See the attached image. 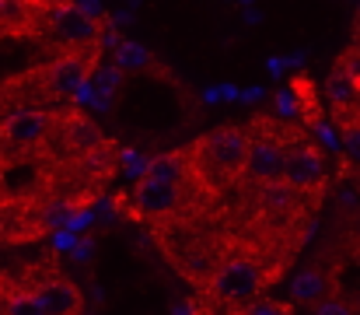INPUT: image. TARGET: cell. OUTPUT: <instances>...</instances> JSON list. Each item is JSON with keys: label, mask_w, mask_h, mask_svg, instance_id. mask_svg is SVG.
<instances>
[{"label": "cell", "mask_w": 360, "mask_h": 315, "mask_svg": "<svg viewBox=\"0 0 360 315\" xmlns=\"http://www.w3.org/2000/svg\"><path fill=\"white\" fill-rule=\"evenodd\" d=\"M4 315H46L35 288L28 284H11L7 288V298H4Z\"/></svg>", "instance_id": "obj_14"}, {"label": "cell", "mask_w": 360, "mask_h": 315, "mask_svg": "<svg viewBox=\"0 0 360 315\" xmlns=\"http://www.w3.org/2000/svg\"><path fill=\"white\" fill-rule=\"evenodd\" d=\"M248 147H252V133L248 130H241V126H217V130L203 133L196 144H189L193 172L214 193H221L228 186H238V183H245Z\"/></svg>", "instance_id": "obj_2"}, {"label": "cell", "mask_w": 360, "mask_h": 315, "mask_svg": "<svg viewBox=\"0 0 360 315\" xmlns=\"http://www.w3.org/2000/svg\"><path fill=\"white\" fill-rule=\"evenodd\" d=\"M7 288H11V284H7V277L0 273V315H4V298H7Z\"/></svg>", "instance_id": "obj_20"}, {"label": "cell", "mask_w": 360, "mask_h": 315, "mask_svg": "<svg viewBox=\"0 0 360 315\" xmlns=\"http://www.w3.org/2000/svg\"><path fill=\"white\" fill-rule=\"evenodd\" d=\"M248 315H290V309L280 305V302H252Z\"/></svg>", "instance_id": "obj_18"}, {"label": "cell", "mask_w": 360, "mask_h": 315, "mask_svg": "<svg viewBox=\"0 0 360 315\" xmlns=\"http://www.w3.org/2000/svg\"><path fill=\"white\" fill-rule=\"evenodd\" d=\"M333 295V277L315 263V266H308V270H301L297 277H294V284H290V298L297 302V305H315V302H322V298H329Z\"/></svg>", "instance_id": "obj_13"}, {"label": "cell", "mask_w": 360, "mask_h": 315, "mask_svg": "<svg viewBox=\"0 0 360 315\" xmlns=\"http://www.w3.org/2000/svg\"><path fill=\"white\" fill-rule=\"evenodd\" d=\"M53 0H0V39H42Z\"/></svg>", "instance_id": "obj_9"}, {"label": "cell", "mask_w": 360, "mask_h": 315, "mask_svg": "<svg viewBox=\"0 0 360 315\" xmlns=\"http://www.w3.org/2000/svg\"><path fill=\"white\" fill-rule=\"evenodd\" d=\"M84 256H91V242H81V245H74V259H84Z\"/></svg>", "instance_id": "obj_19"}, {"label": "cell", "mask_w": 360, "mask_h": 315, "mask_svg": "<svg viewBox=\"0 0 360 315\" xmlns=\"http://www.w3.org/2000/svg\"><path fill=\"white\" fill-rule=\"evenodd\" d=\"M311 315H357V309H354V302H350V298L329 295V298H322V302H315V305H311Z\"/></svg>", "instance_id": "obj_17"}, {"label": "cell", "mask_w": 360, "mask_h": 315, "mask_svg": "<svg viewBox=\"0 0 360 315\" xmlns=\"http://www.w3.org/2000/svg\"><path fill=\"white\" fill-rule=\"evenodd\" d=\"M46 315H81L84 312V295L70 277H46L39 284H32Z\"/></svg>", "instance_id": "obj_11"}, {"label": "cell", "mask_w": 360, "mask_h": 315, "mask_svg": "<svg viewBox=\"0 0 360 315\" xmlns=\"http://www.w3.org/2000/svg\"><path fill=\"white\" fill-rule=\"evenodd\" d=\"M290 95H294V102H297V116H304V123L322 126V112H319V102H315V85H311L304 74L290 81Z\"/></svg>", "instance_id": "obj_15"}, {"label": "cell", "mask_w": 360, "mask_h": 315, "mask_svg": "<svg viewBox=\"0 0 360 315\" xmlns=\"http://www.w3.org/2000/svg\"><path fill=\"white\" fill-rule=\"evenodd\" d=\"M283 183L304 197L319 193L326 183V158L319 144L290 126H283Z\"/></svg>", "instance_id": "obj_5"}, {"label": "cell", "mask_w": 360, "mask_h": 315, "mask_svg": "<svg viewBox=\"0 0 360 315\" xmlns=\"http://www.w3.org/2000/svg\"><path fill=\"white\" fill-rule=\"evenodd\" d=\"M354 309H357V315H360V295H357V298H354Z\"/></svg>", "instance_id": "obj_22"}, {"label": "cell", "mask_w": 360, "mask_h": 315, "mask_svg": "<svg viewBox=\"0 0 360 315\" xmlns=\"http://www.w3.org/2000/svg\"><path fill=\"white\" fill-rule=\"evenodd\" d=\"M266 284H269V270L262 266V259L235 256L214 270V277L207 280V295L224 309H245V305L259 302Z\"/></svg>", "instance_id": "obj_4"}, {"label": "cell", "mask_w": 360, "mask_h": 315, "mask_svg": "<svg viewBox=\"0 0 360 315\" xmlns=\"http://www.w3.org/2000/svg\"><path fill=\"white\" fill-rule=\"evenodd\" d=\"M60 140H63V147H67V151H74V154H91V151L105 147L102 130H98L91 119H84L81 112H74V109H70V112H63Z\"/></svg>", "instance_id": "obj_12"}, {"label": "cell", "mask_w": 360, "mask_h": 315, "mask_svg": "<svg viewBox=\"0 0 360 315\" xmlns=\"http://www.w3.org/2000/svg\"><path fill=\"white\" fill-rule=\"evenodd\" d=\"M196 183V172H189L186 179H150L140 175L133 186V214L143 221H172L189 200V186Z\"/></svg>", "instance_id": "obj_6"}, {"label": "cell", "mask_w": 360, "mask_h": 315, "mask_svg": "<svg viewBox=\"0 0 360 315\" xmlns=\"http://www.w3.org/2000/svg\"><path fill=\"white\" fill-rule=\"evenodd\" d=\"M276 179H283V130H273L262 116L259 130L252 126L245 183L248 186H266V183H276Z\"/></svg>", "instance_id": "obj_8"}, {"label": "cell", "mask_w": 360, "mask_h": 315, "mask_svg": "<svg viewBox=\"0 0 360 315\" xmlns=\"http://www.w3.org/2000/svg\"><path fill=\"white\" fill-rule=\"evenodd\" d=\"M301 197H304V193H297V190L287 186L283 179L266 183V186H255V200H259V207H262V217H269L276 228H287V224L297 221Z\"/></svg>", "instance_id": "obj_10"}, {"label": "cell", "mask_w": 360, "mask_h": 315, "mask_svg": "<svg viewBox=\"0 0 360 315\" xmlns=\"http://www.w3.org/2000/svg\"><path fill=\"white\" fill-rule=\"evenodd\" d=\"M354 28H357V39H360V4H357V18H354Z\"/></svg>", "instance_id": "obj_21"}, {"label": "cell", "mask_w": 360, "mask_h": 315, "mask_svg": "<svg viewBox=\"0 0 360 315\" xmlns=\"http://www.w3.org/2000/svg\"><path fill=\"white\" fill-rule=\"evenodd\" d=\"M116 63H120V70H150L154 67V56L140 42H120Z\"/></svg>", "instance_id": "obj_16"}, {"label": "cell", "mask_w": 360, "mask_h": 315, "mask_svg": "<svg viewBox=\"0 0 360 315\" xmlns=\"http://www.w3.org/2000/svg\"><path fill=\"white\" fill-rule=\"evenodd\" d=\"M95 53H56L46 63L28 67L11 81H0V109H46L70 95H81L88 88V78L95 74Z\"/></svg>", "instance_id": "obj_1"}, {"label": "cell", "mask_w": 360, "mask_h": 315, "mask_svg": "<svg viewBox=\"0 0 360 315\" xmlns=\"http://www.w3.org/2000/svg\"><path fill=\"white\" fill-rule=\"evenodd\" d=\"M42 46L56 53H95L102 56V21L88 14L77 0H53V11L42 28Z\"/></svg>", "instance_id": "obj_3"}, {"label": "cell", "mask_w": 360, "mask_h": 315, "mask_svg": "<svg viewBox=\"0 0 360 315\" xmlns=\"http://www.w3.org/2000/svg\"><path fill=\"white\" fill-rule=\"evenodd\" d=\"M63 112L56 109H18L0 123V140L11 147H42L60 137Z\"/></svg>", "instance_id": "obj_7"}]
</instances>
